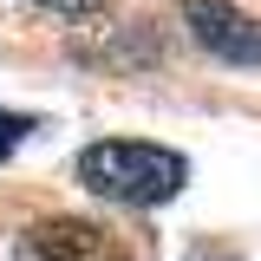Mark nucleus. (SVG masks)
I'll return each instance as SVG.
<instances>
[{"label":"nucleus","instance_id":"nucleus-4","mask_svg":"<svg viewBox=\"0 0 261 261\" xmlns=\"http://www.w3.org/2000/svg\"><path fill=\"white\" fill-rule=\"evenodd\" d=\"M33 7H46V13H65V20H92V13H105V0H33Z\"/></svg>","mask_w":261,"mask_h":261},{"label":"nucleus","instance_id":"nucleus-2","mask_svg":"<svg viewBox=\"0 0 261 261\" xmlns=\"http://www.w3.org/2000/svg\"><path fill=\"white\" fill-rule=\"evenodd\" d=\"M13 261H130V248L105 222L53 216V222H33L27 235L13 242Z\"/></svg>","mask_w":261,"mask_h":261},{"label":"nucleus","instance_id":"nucleus-1","mask_svg":"<svg viewBox=\"0 0 261 261\" xmlns=\"http://www.w3.org/2000/svg\"><path fill=\"white\" fill-rule=\"evenodd\" d=\"M79 183L105 202H124V209H157L190 183V163L163 144H137V137H105L79 157Z\"/></svg>","mask_w":261,"mask_h":261},{"label":"nucleus","instance_id":"nucleus-5","mask_svg":"<svg viewBox=\"0 0 261 261\" xmlns=\"http://www.w3.org/2000/svg\"><path fill=\"white\" fill-rule=\"evenodd\" d=\"M27 130H33V118H0V150H7V144H20Z\"/></svg>","mask_w":261,"mask_h":261},{"label":"nucleus","instance_id":"nucleus-3","mask_svg":"<svg viewBox=\"0 0 261 261\" xmlns=\"http://www.w3.org/2000/svg\"><path fill=\"white\" fill-rule=\"evenodd\" d=\"M183 33L222 65H261V20L235 0H183Z\"/></svg>","mask_w":261,"mask_h":261}]
</instances>
